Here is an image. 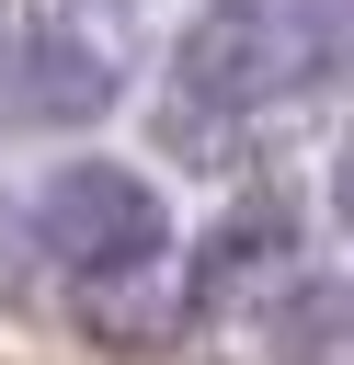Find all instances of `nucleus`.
Returning a JSON list of instances; mask_svg holds the SVG:
<instances>
[{"label":"nucleus","mask_w":354,"mask_h":365,"mask_svg":"<svg viewBox=\"0 0 354 365\" xmlns=\"http://www.w3.org/2000/svg\"><path fill=\"white\" fill-rule=\"evenodd\" d=\"M343 57H354V23H331L320 0H206L171 46V91L206 114H263L320 91Z\"/></svg>","instance_id":"f257e3e1"},{"label":"nucleus","mask_w":354,"mask_h":365,"mask_svg":"<svg viewBox=\"0 0 354 365\" xmlns=\"http://www.w3.org/2000/svg\"><path fill=\"white\" fill-rule=\"evenodd\" d=\"M34 240H46L57 274L114 285V274H148V262L171 251V205H160V182L126 171V160H57V171L34 182Z\"/></svg>","instance_id":"f03ea898"},{"label":"nucleus","mask_w":354,"mask_h":365,"mask_svg":"<svg viewBox=\"0 0 354 365\" xmlns=\"http://www.w3.org/2000/svg\"><path fill=\"white\" fill-rule=\"evenodd\" d=\"M114 91H126V57H114V34H103L91 11L34 0V11L11 23V103H23L34 125H91Z\"/></svg>","instance_id":"7ed1b4c3"},{"label":"nucleus","mask_w":354,"mask_h":365,"mask_svg":"<svg viewBox=\"0 0 354 365\" xmlns=\"http://www.w3.org/2000/svg\"><path fill=\"white\" fill-rule=\"evenodd\" d=\"M285 262H297V205H285V194H240V205L194 240L183 285H194V308H240V297L285 285Z\"/></svg>","instance_id":"20e7f679"},{"label":"nucleus","mask_w":354,"mask_h":365,"mask_svg":"<svg viewBox=\"0 0 354 365\" xmlns=\"http://www.w3.org/2000/svg\"><path fill=\"white\" fill-rule=\"evenodd\" d=\"M263 354H274V365H354V274L285 285V297L263 308Z\"/></svg>","instance_id":"39448f33"},{"label":"nucleus","mask_w":354,"mask_h":365,"mask_svg":"<svg viewBox=\"0 0 354 365\" xmlns=\"http://www.w3.org/2000/svg\"><path fill=\"white\" fill-rule=\"evenodd\" d=\"M331 217H343V228H354V125H343V137H331Z\"/></svg>","instance_id":"423d86ee"}]
</instances>
